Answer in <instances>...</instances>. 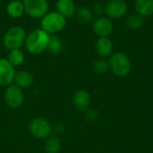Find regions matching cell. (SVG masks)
Masks as SVG:
<instances>
[{"instance_id":"1","label":"cell","mask_w":153,"mask_h":153,"mask_svg":"<svg viewBox=\"0 0 153 153\" xmlns=\"http://www.w3.org/2000/svg\"><path fill=\"white\" fill-rule=\"evenodd\" d=\"M49 39L50 35L41 28L36 29L26 36L24 45L29 53L32 55H39L48 50Z\"/></svg>"},{"instance_id":"2","label":"cell","mask_w":153,"mask_h":153,"mask_svg":"<svg viewBox=\"0 0 153 153\" xmlns=\"http://www.w3.org/2000/svg\"><path fill=\"white\" fill-rule=\"evenodd\" d=\"M66 25V19L56 11L48 12L41 18L40 28L49 35L62 31Z\"/></svg>"},{"instance_id":"3","label":"cell","mask_w":153,"mask_h":153,"mask_svg":"<svg viewBox=\"0 0 153 153\" xmlns=\"http://www.w3.org/2000/svg\"><path fill=\"white\" fill-rule=\"evenodd\" d=\"M26 31L21 26H13L9 28L3 37L4 47L7 50L21 49L26 39Z\"/></svg>"},{"instance_id":"4","label":"cell","mask_w":153,"mask_h":153,"mask_svg":"<svg viewBox=\"0 0 153 153\" xmlns=\"http://www.w3.org/2000/svg\"><path fill=\"white\" fill-rule=\"evenodd\" d=\"M109 68L113 74L118 77L126 76L131 71V61L129 57L123 52H117L111 55L109 61Z\"/></svg>"},{"instance_id":"5","label":"cell","mask_w":153,"mask_h":153,"mask_svg":"<svg viewBox=\"0 0 153 153\" xmlns=\"http://www.w3.org/2000/svg\"><path fill=\"white\" fill-rule=\"evenodd\" d=\"M22 3L24 13L33 19H41L49 10L48 0H22Z\"/></svg>"},{"instance_id":"6","label":"cell","mask_w":153,"mask_h":153,"mask_svg":"<svg viewBox=\"0 0 153 153\" xmlns=\"http://www.w3.org/2000/svg\"><path fill=\"white\" fill-rule=\"evenodd\" d=\"M4 99L5 104L10 108L15 109L20 108L24 101V94L22 89L19 88L15 84L7 86L4 93Z\"/></svg>"},{"instance_id":"7","label":"cell","mask_w":153,"mask_h":153,"mask_svg":"<svg viewBox=\"0 0 153 153\" xmlns=\"http://www.w3.org/2000/svg\"><path fill=\"white\" fill-rule=\"evenodd\" d=\"M128 11V5L125 0H108L104 4V13L109 19L123 18Z\"/></svg>"},{"instance_id":"8","label":"cell","mask_w":153,"mask_h":153,"mask_svg":"<svg viewBox=\"0 0 153 153\" xmlns=\"http://www.w3.org/2000/svg\"><path fill=\"white\" fill-rule=\"evenodd\" d=\"M29 128L30 134L37 139L40 140L48 138L52 131V127L49 122L41 117H38L31 120Z\"/></svg>"},{"instance_id":"9","label":"cell","mask_w":153,"mask_h":153,"mask_svg":"<svg viewBox=\"0 0 153 153\" xmlns=\"http://www.w3.org/2000/svg\"><path fill=\"white\" fill-rule=\"evenodd\" d=\"M92 29L95 34L100 37H109L114 31V24L107 16H99L92 22Z\"/></svg>"},{"instance_id":"10","label":"cell","mask_w":153,"mask_h":153,"mask_svg":"<svg viewBox=\"0 0 153 153\" xmlns=\"http://www.w3.org/2000/svg\"><path fill=\"white\" fill-rule=\"evenodd\" d=\"M15 69L7 60V58H0V86L7 87L11 85L15 77Z\"/></svg>"},{"instance_id":"11","label":"cell","mask_w":153,"mask_h":153,"mask_svg":"<svg viewBox=\"0 0 153 153\" xmlns=\"http://www.w3.org/2000/svg\"><path fill=\"white\" fill-rule=\"evenodd\" d=\"M91 100V95L85 90H79L73 96V104L79 111H86L89 109Z\"/></svg>"},{"instance_id":"12","label":"cell","mask_w":153,"mask_h":153,"mask_svg":"<svg viewBox=\"0 0 153 153\" xmlns=\"http://www.w3.org/2000/svg\"><path fill=\"white\" fill-rule=\"evenodd\" d=\"M114 45L109 37H100L95 43V51L101 57L105 58L113 53Z\"/></svg>"},{"instance_id":"13","label":"cell","mask_w":153,"mask_h":153,"mask_svg":"<svg viewBox=\"0 0 153 153\" xmlns=\"http://www.w3.org/2000/svg\"><path fill=\"white\" fill-rule=\"evenodd\" d=\"M56 12L65 19L72 18L76 14V4L74 0H57L56 4Z\"/></svg>"},{"instance_id":"14","label":"cell","mask_w":153,"mask_h":153,"mask_svg":"<svg viewBox=\"0 0 153 153\" xmlns=\"http://www.w3.org/2000/svg\"><path fill=\"white\" fill-rule=\"evenodd\" d=\"M15 85L21 89H26L33 84L34 79L32 74L28 71H19L15 74L14 81Z\"/></svg>"},{"instance_id":"15","label":"cell","mask_w":153,"mask_h":153,"mask_svg":"<svg viewBox=\"0 0 153 153\" xmlns=\"http://www.w3.org/2000/svg\"><path fill=\"white\" fill-rule=\"evenodd\" d=\"M6 13L7 14L13 19L21 18L24 13L23 3L21 0H12L6 5Z\"/></svg>"},{"instance_id":"16","label":"cell","mask_w":153,"mask_h":153,"mask_svg":"<svg viewBox=\"0 0 153 153\" xmlns=\"http://www.w3.org/2000/svg\"><path fill=\"white\" fill-rule=\"evenodd\" d=\"M134 7L136 13L143 18L153 14V0H135Z\"/></svg>"},{"instance_id":"17","label":"cell","mask_w":153,"mask_h":153,"mask_svg":"<svg viewBox=\"0 0 153 153\" xmlns=\"http://www.w3.org/2000/svg\"><path fill=\"white\" fill-rule=\"evenodd\" d=\"M76 17L77 20L84 24H88L93 22V12L87 6H82L76 11Z\"/></svg>"},{"instance_id":"18","label":"cell","mask_w":153,"mask_h":153,"mask_svg":"<svg viewBox=\"0 0 153 153\" xmlns=\"http://www.w3.org/2000/svg\"><path fill=\"white\" fill-rule=\"evenodd\" d=\"M126 26L130 30H140L143 26V24H144V19H143V16H141L138 13L131 14L130 16H128L126 18Z\"/></svg>"},{"instance_id":"19","label":"cell","mask_w":153,"mask_h":153,"mask_svg":"<svg viewBox=\"0 0 153 153\" xmlns=\"http://www.w3.org/2000/svg\"><path fill=\"white\" fill-rule=\"evenodd\" d=\"M7 60L10 62V64L13 67H16V66L22 65L24 63L25 56H24L23 52L21 49H13V50L9 51Z\"/></svg>"},{"instance_id":"20","label":"cell","mask_w":153,"mask_h":153,"mask_svg":"<svg viewBox=\"0 0 153 153\" xmlns=\"http://www.w3.org/2000/svg\"><path fill=\"white\" fill-rule=\"evenodd\" d=\"M63 48H64V43L62 39L56 35H50L48 50L51 54H58L63 50Z\"/></svg>"},{"instance_id":"21","label":"cell","mask_w":153,"mask_h":153,"mask_svg":"<svg viewBox=\"0 0 153 153\" xmlns=\"http://www.w3.org/2000/svg\"><path fill=\"white\" fill-rule=\"evenodd\" d=\"M61 149V142L59 138L52 136L46 139L45 151L47 153H58Z\"/></svg>"},{"instance_id":"22","label":"cell","mask_w":153,"mask_h":153,"mask_svg":"<svg viewBox=\"0 0 153 153\" xmlns=\"http://www.w3.org/2000/svg\"><path fill=\"white\" fill-rule=\"evenodd\" d=\"M109 69V64L108 61H107L104 58H100L98 60H96L93 64V70L97 73V74H105L106 72H108V70Z\"/></svg>"},{"instance_id":"23","label":"cell","mask_w":153,"mask_h":153,"mask_svg":"<svg viewBox=\"0 0 153 153\" xmlns=\"http://www.w3.org/2000/svg\"><path fill=\"white\" fill-rule=\"evenodd\" d=\"M99 117V113L96 109H87L86 117L89 121H95Z\"/></svg>"},{"instance_id":"24","label":"cell","mask_w":153,"mask_h":153,"mask_svg":"<svg viewBox=\"0 0 153 153\" xmlns=\"http://www.w3.org/2000/svg\"><path fill=\"white\" fill-rule=\"evenodd\" d=\"M95 13L100 15L104 13V4H95L93 6V11Z\"/></svg>"}]
</instances>
